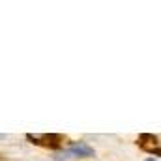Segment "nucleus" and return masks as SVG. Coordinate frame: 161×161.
<instances>
[{"label": "nucleus", "instance_id": "obj_4", "mask_svg": "<svg viewBox=\"0 0 161 161\" xmlns=\"http://www.w3.org/2000/svg\"><path fill=\"white\" fill-rule=\"evenodd\" d=\"M146 161H156V159H152V158H150V159H146Z\"/></svg>", "mask_w": 161, "mask_h": 161}, {"label": "nucleus", "instance_id": "obj_2", "mask_svg": "<svg viewBox=\"0 0 161 161\" xmlns=\"http://www.w3.org/2000/svg\"><path fill=\"white\" fill-rule=\"evenodd\" d=\"M68 154L75 156V158H92L94 156V148L88 146L86 142H73L68 150Z\"/></svg>", "mask_w": 161, "mask_h": 161}, {"label": "nucleus", "instance_id": "obj_3", "mask_svg": "<svg viewBox=\"0 0 161 161\" xmlns=\"http://www.w3.org/2000/svg\"><path fill=\"white\" fill-rule=\"evenodd\" d=\"M139 142H141L142 148H146V150H150V152H154V148L159 150V148H158V137L152 135V133H141V135H139Z\"/></svg>", "mask_w": 161, "mask_h": 161}, {"label": "nucleus", "instance_id": "obj_1", "mask_svg": "<svg viewBox=\"0 0 161 161\" xmlns=\"http://www.w3.org/2000/svg\"><path fill=\"white\" fill-rule=\"evenodd\" d=\"M26 139L32 141L34 144H45V146H51V148H58V146H60V135H54V133H51V135H41V137L40 135L28 133Z\"/></svg>", "mask_w": 161, "mask_h": 161}]
</instances>
